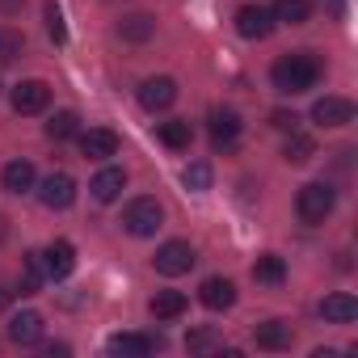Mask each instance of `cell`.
<instances>
[{"instance_id":"obj_1","label":"cell","mask_w":358,"mask_h":358,"mask_svg":"<svg viewBox=\"0 0 358 358\" xmlns=\"http://www.w3.org/2000/svg\"><path fill=\"white\" fill-rule=\"evenodd\" d=\"M270 80H274V89L278 93H308L316 80H320V64H316V55H308V51H295V55H282L274 68H270Z\"/></svg>"},{"instance_id":"obj_2","label":"cell","mask_w":358,"mask_h":358,"mask_svg":"<svg viewBox=\"0 0 358 358\" xmlns=\"http://www.w3.org/2000/svg\"><path fill=\"white\" fill-rule=\"evenodd\" d=\"M333 203H337V194H333L324 182H308V186L295 194V211H299L303 224H324L329 211H333Z\"/></svg>"},{"instance_id":"obj_3","label":"cell","mask_w":358,"mask_h":358,"mask_svg":"<svg viewBox=\"0 0 358 358\" xmlns=\"http://www.w3.org/2000/svg\"><path fill=\"white\" fill-rule=\"evenodd\" d=\"M122 228H127L131 236H156V232L164 228V207H160L156 199H135V203L127 207V215H122Z\"/></svg>"},{"instance_id":"obj_4","label":"cell","mask_w":358,"mask_h":358,"mask_svg":"<svg viewBox=\"0 0 358 358\" xmlns=\"http://www.w3.org/2000/svg\"><path fill=\"white\" fill-rule=\"evenodd\" d=\"M194 262H199V257H194L190 241H164V245L156 249V257H152L156 274H164V278H177V274H190V266H194Z\"/></svg>"},{"instance_id":"obj_5","label":"cell","mask_w":358,"mask_h":358,"mask_svg":"<svg viewBox=\"0 0 358 358\" xmlns=\"http://www.w3.org/2000/svg\"><path fill=\"white\" fill-rule=\"evenodd\" d=\"M38 199H43V207H51V211H68L72 203H76V182L68 173H51L47 182L38 186Z\"/></svg>"},{"instance_id":"obj_6","label":"cell","mask_w":358,"mask_h":358,"mask_svg":"<svg viewBox=\"0 0 358 358\" xmlns=\"http://www.w3.org/2000/svg\"><path fill=\"white\" fill-rule=\"evenodd\" d=\"M236 34L241 38H270L274 34V13L262 5H241L236 9Z\"/></svg>"},{"instance_id":"obj_7","label":"cell","mask_w":358,"mask_h":358,"mask_svg":"<svg viewBox=\"0 0 358 358\" xmlns=\"http://www.w3.org/2000/svg\"><path fill=\"white\" fill-rule=\"evenodd\" d=\"M173 101H177V80L173 76H152V80L139 85V106L143 110L156 114V110H169Z\"/></svg>"},{"instance_id":"obj_8","label":"cell","mask_w":358,"mask_h":358,"mask_svg":"<svg viewBox=\"0 0 358 358\" xmlns=\"http://www.w3.org/2000/svg\"><path fill=\"white\" fill-rule=\"evenodd\" d=\"M51 101V85L47 80H22L13 85V110L17 114H43Z\"/></svg>"},{"instance_id":"obj_9","label":"cell","mask_w":358,"mask_h":358,"mask_svg":"<svg viewBox=\"0 0 358 358\" xmlns=\"http://www.w3.org/2000/svg\"><path fill=\"white\" fill-rule=\"evenodd\" d=\"M312 122L316 127H350L354 122V106L345 97H320L312 106Z\"/></svg>"},{"instance_id":"obj_10","label":"cell","mask_w":358,"mask_h":358,"mask_svg":"<svg viewBox=\"0 0 358 358\" xmlns=\"http://www.w3.org/2000/svg\"><path fill=\"white\" fill-rule=\"evenodd\" d=\"M118 152V135L110 131V127H89V131H80V156L85 160H106V156H114Z\"/></svg>"},{"instance_id":"obj_11","label":"cell","mask_w":358,"mask_h":358,"mask_svg":"<svg viewBox=\"0 0 358 358\" xmlns=\"http://www.w3.org/2000/svg\"><path fill=\"white\" fill-rule=\"evenodd\" d=\"M43 270H47V278H68L72 270H76V249H72V241H51L47 245V253H43Z\"/></svg>"},{"instance_id":"obj_12","label":"cell","mask_w":358,"mask_h":358,"mask_svg":"<svg viewBox=\"0 0 358 358\" xmlns=\"http://www.w3.org/2000/svg\"><path fill=\"white\" fill-rule=\"evenodd\" d=\"M320 316H324L329 324H354V320H358V299L345 295V291H333V295L320 299Z\"/></svg>"},{"instance_id":"obj_13","label":"cell","mask_w":358,"mask_h":358,"mask_svg":"<svg viewBox=\"0 0 358 358\" xmlns=\"http://www.w3.org/2000/svg\"><path fill=\"white\" fill-rule=\"evenodd\" d=\"M236 135H241V114L236 110H215L211 114V143L220 152H228L236 143Z\"/></svg>"},{"instance_id":"obj_14","label":"cell","mask_w":358,"mask_h":358,"mask_svg":"<svg viewBox=\"0 0 358 358\" xmlns=\"http://www.w3.org/2000/svg\"><path fill=\"white\" fill-rule=\"evenodd\" d=\"M253 341H257V350H291L295 333H291L287 320H266V324L253 329Z\"/></svg>"},{"instance_id":"obj_15","label":"cell","mask_w":358,"mask_h":358,"mask_svg":"<svg viewBox=\"0 0 358 358\" xmlns=\"http://www.w3.org/2000/svg\"><path fill=\"white\" fill-rule=\"evenodd\" d=\"M199 299H203L211 312H224V308L236 303V287H232V278H207V282L199 287Z\"/></svg>"},{"instance_id":"obj_16","label":"cell","mask_w":358,"mask_h":358,"mask_svg":"<svg viewBox=\"0 0 358 358\" xmlns=\"http://www.w3.org/2000/svg\"><path fill=\"white\" fill-rule=\"evenodd\" d=\"M110 354H127V358H143L152 350H160V337H139V333H114L110 341Z\"/></svg>"},{"instance_id":"obj_17","label":"cell","mask_w":358,"mask_h":358,"mask_svg":"<svg viewBox=\"0 0 358 358\" xmlns=\"http://www.w3.org/2000/svg\"><path fill=\"white\" fill-rule=\"evenodd\" d=\"M9 337H13L17 345H38V341H43V316H38V312H17V316L9 320Z\"/></svg>"},{"instance_id":"obj_18","label":"cell","mask_w":358,"mask_h":358,"mask_svg":"<svg viewBox=\"0 0 358 358\" xmlns=\"http://www.w3.org/2000/svg\"><path fill=\"white\" fill-rule=\"evenodd\" d=\"M0 186H5L9 194H26V190H34V164H30V160H9L5 173H0Z\"/></svg>"},{"instance_id":"obj_19","label":"cell","mask_w":358,"mask_h":358,"mask_svg":"<svg viewBox=\"0 0 358 358\" xmlns=\"http://www.w3.org/2000/svg\"><path fill=\"white\" fill-rule=\"evenodd\" d=\"M89 190H93L97 203H114V199L127 190V173H122V169H101V173L93 177V186H89Z\"/></svg>"},{"instance_id":"obj_20","label":"cell","mask_w":358,"mask_h":358,"mask_svg":"<svg viewBox=\"0 0 358 358\" xmlns=\"http://www.w3.org/2000/svg\"><path fill=\"white\" fill-rule=\"evenodd\" d=\"M156 135H160V143H164V148H173V152H186V148L194 143V127H190L186 118L160 122V127H156Z\"/></svg>"},{"instance_id":"obj_21","label":"cell","mask_w":358,"mask_h":358,"mask_svg":"<svg viewBox=\"0 0 358 358\" xmlns=\"http://www.w3.org/2000/svg\"><path fill=\"white\" fill-rule=\"evenodd\" d=\"M148 308H152L156 320H177V316L186 312V295H182V291H156Z\"/></svg>"},{"instance_id":"obj_22","label":"cell","mask_w":358,"mask_h":358,"mask_svg":"<svg viewBox=\"0 0 358 358\" xmlns=\"http://www.w3.org/2000/svg\"><path fill=\"white\" fill-rule=\"evenodd\" d=\"M274 22H282V26H303L308 17H312V0H274Z\"/></svg>"},{"instance_id":"obj_23","label":"cell","mask_w":358,"mask_h":358,"mask_svg":"<svg viewBox=\"0 0 358 358\" xmlns=\"http://www.w3.org/2000/svg\"><path fill=\"white\" fill-rule=\"evenodd\" d=\"M118 34H122L127 43H148V38L156 34V17H148V13H131V17L118 26Z\"/></svg>"},{"instance_id":"obj_24","label":"cell","mask_w":358,"mask_h":358,"mask_svg":"<svg viewBox=\"0 0 358 358\" xmlns=\"http://www.w3.org/2000/svg\"><path fill=\"white\" fill-rule=\"evenodd\" d=\"M47 135H51L55 143H64V139L80 135V118H76V110H55V114H51V122H47Z\"/></svg>"},{"instance_id":"obj_25","label":"cell","mask_w":358,"mask_h":358,"mask_svg":"<svg viewBox=\"0 0 358 358\" xmlns=\"http://www.w3.org/2000/svg\"><path fill=\"white\" fill-rule=\"evenodd\" d=\"M253 278H257V282H266V287H278V282L287 278V266H282V257H274V253H262V257L253 262Z\"/></svg>"},{"instance_id":"obj_26","label":"cell","mask_w":358,"mask_h":358,"mask_svg":"<svg viewBox=\"0 0 358 358\" xmlns=\"http://www.w3.org/2000/svg\"><path fill=\"white\" fill-rule=\"evenodd\" d=\"M43 278H47L43 253H26V262H22V295H34V291L43 287Z\"/></svg>"},{"instance_id":"obj_27","label":"cell","mask_w":358,"mask_h":358,"mask_svg":"<svg viewBox=\"0 0 358 358\" xmlns=\"http://www.w3.org/2000/svg\"><path fill=\"white\" fill-rule=\"evenodd\" d=\"M282 156H287V164H308V160L316 156V143H312L308 135H299V131H291V139H287V148H282Z\"/></svg>"},{"instance_id":"obj_28","label":"cell","mask_w":358,"mask_h":358,"mask_svg":"<svg viewBox=\"0 0 358 358\" xmlns=\"http://www.w3.org/2000/svg\"><path fill=\"white\" fill-rule=\"evenodd\" d=\"M182 182H186V190H194V194H203V190H211V164H186V173H182Z\"/></svg>"},{"instance_id":"obj_29","label":"cell","mask_w":358,"mask_h":358,"mask_svg":"<svg viewBox=\"0 0 358 358\" xmlns=\"http://www.w3.org/2000/svg\"><path fill=\"white\" fill-rule=\"evenodd\" d=\"M22 47H26V38L17 30H0V64H13L22 55Z\"/></svg>"},{"instance_id":"obj_30","label":"cell","mask_w":358,"mask_h":358,"mask_svg":"<svg viewBox=\"0 0 358 358\" xmlns=\"http://www.w3.org/2000/svg\"><path fill=\"white\" fill-rule=\"evenodd\" d=\"M220 345V337L211 333V329H194L190 337H186V350H194V354H207V350H215Z\"/></svg>"},{"instance_id":"obj_31","label":"cell","mask_w":358,"mask_h":358,"mask_svg":"<svg viewBox=\"0 0 358 358\" xmlns=\"http://www.w3.org/2000/svg\"><path fill=\"white\" fill-rule=\"evenodd\" d=\"M47 34H51L55 43H68V26H64V13H59V5H47Z\"/></svg>"},{"instance_id":"obj_32","label":"cell","mask_w":358,"mask_h":358,"mask_svg":"<svg viewBox=\"0 0 358 358\" xmlns=\"http://www.w3.org/2000/svg\"><path fill=\"white\" fill-rule=\"evenodd\" d=\"M270 122H274L278 131H295V122H299V118H295V114H287V110H274V114H270Z\"/></svg>"},{"instance_id":"obj_33","label":"cell","mask_w":358,"mask_h":358,"mask_svg":"<svg viewBox=\"0 0 358 358\" xmlns=\"http://www.w3.org/2000/svg\"><path fill=\"white\" fill-rule=\"evenodd\" d=\"M5 308H9V291H5V287H0V312H5Z\"/></svg>"},{"instance_id":"obj_34","label":"cell","mask_w":358,"mask_h":358,"mask_svg":"<svg viewBox=\"0 0 358 358\" xmlns=\"http://www.w3.org/2000/svg\"><path fill=\"white\" fill-rule=\"evenodd\" d=\"M333 9H337V13H341V9H345V0H333Z\"/></svg>"}]
</instances>
